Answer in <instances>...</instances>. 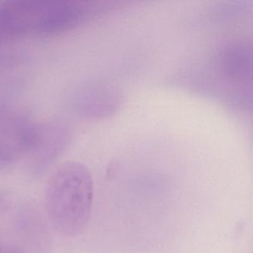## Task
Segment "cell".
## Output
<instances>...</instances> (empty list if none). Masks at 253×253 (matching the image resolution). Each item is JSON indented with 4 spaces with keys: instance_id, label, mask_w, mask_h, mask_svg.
<instances>
[{
    "instance_id": "cell-1",
    "label": "cell",
    "mask_w": 253,
    "mask_h": 253,
    "mask_svg": "<svg viewBox=\"0 0 253 253\" xmlns=\"http://www.w3.org/2000/svg\"><path fill=\"white\" fill-rule=\"evenodd\" d=\"M94 181L82 163L66 161L51 173L45 188L47 215L62 235L74 237L86 228L91 217Z\"/></svg>"
},
{
    "instance_id": "cell-2",
    "label": "cell",
    "mask_w": 253,
    "mask_h": 253,
    "mask_svg": "<svg viewBox=\"0 0 253 253\" xmlns=\"http://www.w3.org/2000/svg\"><path fill=\"white\" fill-rule=\"evenodd\" d=\"M17 229L25 244L35 253H44L50 247L45 221L33 207L23 209L17 215Z\"/></svg>"
},
{
    "instance_id": "cell-3",
    "label": "cell",
    "mask_w": 253,
    "mask_h": 253,
    "mask_svg": "<svg viewBox=\"0 0 253 253\" xmlns=\"http://www.w3.org/2000/svg\"><path fill=\"white\" fill-rule=\"evenodd\" d=\"M4 202H5V198H4L2 195H0V210L3 207Z\"/></svg>"
},
{
    "instance_id": "cell-4",
    "label": "cell",
    "mask_w": 253,
    "mask_h": 253,
    "mask_svg": "<svg viewBox=\"0 0 253 253\" xmlns=\"http://www.w3.org/2000/svg\"></svg>"
}]
</instances>
